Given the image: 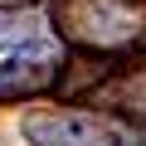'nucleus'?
Instances as JSON below:
<instances>
[{
    "mask_svg": "<svg viewBox=\"0 0 146 146\" xmlns=\"http://www.w3.org/2000/svg\"><path fill=\"white\" fill-rule=\"evenodd\" d=\"M58 73H63V68H58V44L29 39L25 49L10 54L5 68H0V102H5V98H34V93H44V88H54Z\"/></svg>",
    "mask_w": 146,
    "mask_h": 146,
    "instance_id": "3",
    "label": "nucleus"
},
{
    "mask_svg": "<svg viewBox=\"0 0 146 146\" xmlns=\"http://www.w3.org/2000/svg\"><path fill=\"white\" fill-rule=\"evenodd\" d=\"M54 25L88 49H112L141 29V10L127 0H58Z\"/></svg>",
    "mask_w": 146,
    "mask_h": 146,
    "instance_id": "1",
    "label": "nucleus"
},
{
    "mask_svg": "<svg viewBox=\"0 0 146 146\" xmlns=\"http://www.w3.org/2000/svg\"><path fill=\"white\" fill-rule=\"evenodd\" d=\"M0 5H20V0H0Z\"/></svg>",
    "mask_w": 146,
    "mask_h": 146,
    "instance_id": "5",
    "label": "nucleus"
},
{
    "mask_svg": "<svg viewBox=\"0 0 146 146\" xmlns=\"http://www.w3.org/2000/svg\"><path fill=\"white\" fill-rule=\"evenodd\" d=\"M29 146H117V131L88 112H34L25 117Z\"/></svg>",
    "mask_w": 146,
    "mask_h": 146,
    "instance_id": "2",
    "label": "nucleus"
},
{
    "mask_svg": "<svg viewBox=\"0 0 146 146\" xmlns=\"http://www.w3.org/2000/svg\"><path fill=\"white\" fill-rule=\"evenodd\" d=\"M29 39H39V25L29 15H15V20H0V49H25Z\"/></svg>",
    "mask_w": 146,
    "mask_h": 146,
    "instance_id": "4",
    "label": "nucleus"
}]
</instances>
